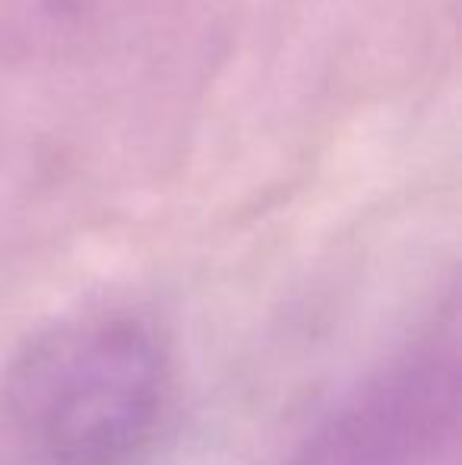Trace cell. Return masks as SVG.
Segmentation results:
<instances>
[{
    "label": "cell",
    "mask_w": 462,
    "mask_h": 465,
    "mask_svg": "<svg viewBox=\"0 0 462 465\" xmlns=\"http://www.w3.org/2000/svg\"><path fill=\"white\" fill-rule=\"evenodd\" d=\"M10 399L48 462L127 465L159 428L168 358L136 313L70 320L19 358Z\"/></svg>",
    "instance_id": "6da1fadb"
}]
</instances>
